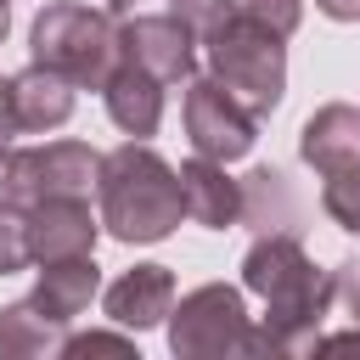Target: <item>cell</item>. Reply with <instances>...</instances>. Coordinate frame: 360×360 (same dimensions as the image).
Instances as JSON below:
<instances>
[{
  "instance_id": "cell-1",
  "label": "cell",
  "mask_w": 360,
  "mask_h": 360,
  "mask_svg": "<svg viewBox=\"0 0 360 360\" xmlns=\"http://www.w3.org/2000/svg\"><path fill=\"white\" fill-rule=\"evenodd\" d=\"M242 287L264 298V326H253V354L315 349L321 321L338 304V276H326L304 253V236H292V231L253 236V248L242 259Z\"/></svg>"
},
{
  "instance_id": "cell-2",
  "label": "cell",
  "mask_w": 360,
  "mask_h": 360,
  "mask_svg": "<svg viewBox=\"0 0 360 360\" xmlns=\"http://www.w3.org/2000/svg\"><path fill=\"white\" fill-rule=\"evenodd\" d=\"M96 214L101 231L112 242L129 248H152L163 236H174V225L186 219V191H180V169L152 152L146 141H124L112 152H101V174H96Z\"/></svg>"
},
{
  "instance_id": "cell-3",
  "label": "cell",
  "mask_w": 360,
  "mask_h": 360,
  "mask_svg": "<svg viewBox=\"0 0 360 360\" xmlns=\"http://www.w3.org/2000/svg\"><path fill=\"white\" fill-rule=\"evenodd\" d=\"M202 56H208V73L253 112V118H270L287 96V39L276 28H264L242 0H231V11L202 34Z\"/></svg>"
},
{
  "instance_id": "cell-4",
  "label": "cell",
  "mask_w": 360,
  "mask_h": 360,
  "mask_svg": "<svg viewBox=\"0 0 360 360\" xmlns=\"http://www.w3.org/2000/svg\"><path fill=\"white\" fill-rule=\"evenodd\" d=\"M28 51L39 68L73 79L79 90H101V79L118 62V22H112V11H96L79 0H51L28 28Z\"/></svg>"
},
{
  "instance_id": "cell-5",
  "label": "cell",
  "mask_w": 360,
  "mask_h": 360,
  "mask_svg": "<svg viewBox=\"0 0 360 360\" xmlns=\"http://www.w3.org/2000/svg\"><path fill=\"white\" fill-rule=\"evenodd\" d=\"M101 174V152L84 141L0 146V208H39L45 197H84Z\"/></svg>"
},
{
  "instance_id": "cell-6",
  "label": "cell",
  "mask_w": 360,
  "mask_h": 360,
  "mask_svg": "<svg viewBox=\"0 0 360 360\" xmlns=\"http://www.w3.org/2000/svg\"><path fill=\"white\" fill-rule=\"evenodd\" d=\"M169 349L180 360H225V354H253V321L242 304V287L202 281L174 298L169 309Z\"/></svg>"
},
{
  "instance_id": "cell-7",
  "label": "cell",
  "mask_w": 360,
  "mask_h": 360,
  "mask_svg": "<svg viewBox=\"0 0 360 360\" xmlns=\"http://www.w3.org/2000/svg\"><path fill=\"white\" fill-rule=\"evenodd\" d=\"M180 118H186V141H191V152L219 158V163L248 158L253 141H259V118H253V112H248L214 73H191V79H186Z\"/></svg>"
},
{
  "instance_id": "cell-8",
  "label": "cell",
  "mask_w": 360,
  "mask_h": 360,
  "mask_svg": "<svg viewBox=\"0 0 360 360\" xmlns=\"http://www.w3.org/2000/svg\"><path fill=\"white\" fill-rule=\"evenodd\" d=\"M197 51H202L197 34L174 11H135V17L118 22V56L141 62L163 84H186L197 73Z\"/></svg>"
},
{
  "instance_id": "cell-9",
  "label": "cell",
  "mask_w": 360,
  "mask_h": 360,
  "mask_svg": "<svg viewBox=\"0 0 360 360\" xmlns=\"http://www.w3.org/2000/svg\"><path fill=\"white\" fill-rule=\"evenodd\" d=\"M101 309H107V321L124 326V332L169 326V309H174V270H169V264H135V270H124L118 281L101 287Z\"/></svg>"
},
{
  "instance_id": "cell-10",
  "label": "cell",
  "mask_w": 360,
  "mask_h": 360,
  "mask_svg": "<svg viewBox=\"0 0 360 360\" xmlns=\"http://www.w3.org/2000/svg\"><path fill=\"white\" fill-rule=\"evenodd\" d=\"M28 236H34V264L79 259V253H96L101 214H90L84 197H45L39 208H28Z\"/></svg>"
},
{
  "instance_id": "cell-11",
  "label": "cell",
  "mask_w": 360,
  "mask_h": 360,
  "mask_svg": "<svg viewBox=\"0 0 360 360\" xmlns=\"http://www.w3.org/2000/svg\"><path fill=\"white\" fill-rule=\"evenodd\" d=\"M298 158L326 180V174H354L360 169V107L326 101L304 118L298 129Z\"/></svg>"
},
{
  "instance_id": "cell-12",
  "label": "cell",
  "mask_w": 360,
  "mask_h": 360,
  "mask_svg": "<svg viewBox=\"0 0 360 360\" xmlns=\"http://www.w3.org/2000/svg\"><path fill=\"white\" fill-rule=\"evenodd\" d=\"M101 107H107V118H112L129 141H146V135H158V124H163V79L146 73L141 62L118 56L112 73L101 79Z\"/></svg>"
},
{
  "instance_id": "cell-13",
  "label": "cell",
  "mask_w": 360,
  "mask_h": 360,
  "mask_svg": "<svg viewBox=\"0 0 360 360\" xmlns=\"http://www.w3.org/2000/svg\"><path fill=\"white\" fill-rule=\"evenodd\" d=\"M180 191H186V219L202 231H231L242 225V180L225 174L219 158H191L180 163Z\"/></svg>"
},
{
  "instance_id": "cell-14",
  "label": "cell",
  "mask_w": 360,
  "mask_h": 360,
  "mask_svg": "<svg viewBox=\"0 0 360 360\" xmlns=\"http://www.w3.org/2000/svg\"><path fill=\"white\" fill-rule=\"evenodd\" d=\"M304 219H309V208H304L298 186L287 180V169L264 163V169L242 174V225H248L253 236H264V231H292V236H304Z\"/></svg>"
},
{
  "instance_id": "cell-15",
  "label": "cell",
  "mask_w": 360,
  "mask_h": 360,
  "mask_svg": "<svg viewBox=\"0 0 360 360\" xmlns=\"http://www.w3.org/2000/svg\"><path fill=\"white\" fill-rule=\"evenodd\" d=\"M101 292V270H96V253H79V259H51V264H39V281H34V309L45 315V321H56V326H73L84 309H90V298Z\"/></svg>"
},
{
  "instance_id": "cell-16",
  "label": "cell",
  "mask_w": 360,
  "mask_h": 360,
  "mask_svg": "<svg viewBox=\"0 0 360 360\" xmlns=\"http://www.w3.org/2000/svg\"><path fill=\"white\" fill-rule=\"evenodd\" d=\"M73 79L28 62L22 73H11V112H17V129L22 135H51L73 118Z\"/></svg>"
},
{
  "instance_id": "cell-17",
  "label": "cell",
  "mask_w": 360,
  "mask_h": 360,
  "mask_svg": "<svg viewBox=\"0 0 360 360\" xmlns=\"http://www.w3.org/2000/svg\"><path fill=\"white\" fill-rule=\"evenodd\" d=\"M62 349V326L45 321L34 309V298H17L0 309V360H34V354H56Z\"/></svg>"
},
{
  "instance_id": "cell-18",
  "label": "cell",
  "mask_w": 360,
  "mask_h": 360,
  "mask_svg": "<svg viewBox=\"0 0 360 360\" xmlns=\"http://www.w3.org/2000/svg\"><path fill=\"white\" fill-rule=\"evenodd\" d=\"M34 264V236H28V208H0V276H17Z\"/></svg>"
},
{
  "instance_id": "cell-19",
  "label": "cell",
  "mask_w": 360,
  "mask_h": 360,
  "mask_svg": "<svg viewBox=\"0 0 360 360\" xmlns=\"http://www.w3.org/2000/svg\"><path fill=\"white\" fill-rule=\"evenodd\" d=\"M321 208H326L332 225L360 231V169L354 174H326L321 180Z\"/></svg>"
},
{
  "instance_id": "cell-20",
  "label": "cell",
  "mask_w": 360,
  "mask_h": 360,
  "mask_svg": "<svg viewBox=\"0 0 360 360\" xmlns=\"http://www.w3.org/2000/svg\"><path fill=\"white\" fill-rule=\"evenodd\" d=\"M264 28H276L281 39H292L298 34V22H304V0H242Z\"/></svg>"
},
{
  "instance_id": "cell-21",
  "label": "cell",
  "mask_w": 360,
  "mask_h": 360,
  "mask_svg": "<svg viewBox=\"0 0 360 360\" xmlns=\"http://www.w3.org/2000/svg\"><path fill=\"white\" fill-rule=\"evenodd\" d=\"M56 354H135V338H124V332H73V338H62Z\"/></svg>"
},
{
  "instance_id": "cell-22",
  "label": "cell",
  "mask_w": 360,
  "mask_h": 360,
  "mask_svg": "<svg viewBox=\"0 0 360 360\" xmlns=\"http://www.w3.org/2000/svg\"><path fill=\"white\" fill-rule=\"evenodd\" d=\"M338 304H343V309L360 321V253L338 264Z\"/></svg>"
},
{
  "instance_id": "cell-23",
  "label": "cell",
  "mask_w": 360,
  "mask_h": 360,
  "mask_svg": "<svg viewBox=\"0 0 360 360\" xmlns=\"http://www.w3.org/2000/svg\"><path fill=\"white\" fill-rule=\"evenodd\" d=\"M11 135H22V129H17V112H11V79H0V146H11Z\"/></svg>"
},
{
  "instance_id": "cell-24",
  "label": "cell",
  "mask_w": 360,
  "mask_h": 360,
  "mask_svg": "<svg viewBox=\"0 0 360 360\" xmlns=\"http://www.w3.org/2000/svg\"><path fill=\"white\" fill-rule=\"evenodd\" d=\"M315 11L332 22H360V0H315Z\"/></svg>"
},
{
  "instance_id": "cell-25",
  "label": "cell",
  "mask_w": 360,
  "mask_h": 360,
  "mask_svg": "<svg viewBox=\"0 0 360 360\" xmlns=\"http://www.w3.org/2000/svg\"><path fill=\"white\" fill-rule=\"evenodd\" d=\"M11 34V0H0V39Z\"/></svg>"
},
{
  "instance_id": "cell-26",
  "label": "cell",
  "mask_w": 360,
  "mask_h": 360,
  "mask_svg": "<svg viewBox=\"0 0 360 360\" xmlns=\"http://www.w3.org/2000/svg\"><path fill=\"white\" fill-rule=\"evenodd\" d=\"M107 11H112V17H129V11H135V0H107Z\"/></svg>"
}]
</instances>
